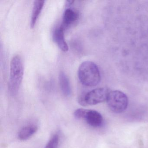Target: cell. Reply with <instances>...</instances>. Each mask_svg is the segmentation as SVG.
Wrapping results in <instances>:
<instances>
[{
  "label": "cell",
  "instance_id": "obj_2",
  "mask_svg": "<svg viewBox=\"0 0 148 148\" xmlns=\"http://www.w3.org/2000/svg\"><path fill=\"white\" fill-rule=\"evenodd\" d=\"M24 65L21 58L18 55L13 57L10 64L9 90L12 96L18 92L24 76Z\"/></svg>",
  "mask_w": 148,
  "mask_h": 148
},
{
  "label": "cell",
  "instance_id": "obj_9",
  "mask_svg": "<svg viewBox=\"0 0 148 148\" xmlns=\"http://www.w3.org/2000/svg\"><path fill=\"white\" fill-rule=\"evenodd\" d=\"M44 4V1H35L34 2L30 22L31 28H33L35 26L37 20L43 9Z\"/></svg>",
  "mask_w": 148,
  "mask_h": 148
},
{
  "label": "cell",
  "instance_id": "obj_1",
  "mask_svg": "<svg viewBox=\"0 0 148 148\" xmlns=\"http://www.w3.org/2000/svg\"><path fill=\"white\" fill-rule=\"evenodd\" d=\"M78 76L82 84L87 86H96L101 80L99 69L92 61H84L79 65Z\"/></svg>",
  "mask_w": 148,
  "mask_h": 148
},
{
  "label": "cell",
  "instance_id": "obj_11",
  "mask_svg": "<svg viewBox=\"0 0 148 148\" xmlns=\"http://www.w3.org/2000/svg\"><path fill=\"white\" fill-rule=\"evenodd\" d=\"M60 137L58 134H55L51 138L44 148H58Z\"/></svg>",
  "mask_w": 148,
  "mask_h": 148
},
{
  "label": "cell",
  "instance_id": "obj_7",
  "mask_svg": "<svg viewBox=\"0 0 148 148\" xmlns=\"http://www.w3.org/2000/svg\"><path fill=\"white\" fill-rule=\"evenodd\" d=\"M53 39L54 42L61 51L64 52L68 51L69 47L65 39L64 30L61 27L54 30L53 33Z\"/></svg>",
  "mask_w": 148,
  "mask_h": 148
},
{
  "label": "cell",
  "instance_id": "obj_8",
  "mask_svg": "<svg viewBox=\"0 0 148 148\" xmlns=\"http://www.w3.org/2000/svg\"><path fill=\"white\" fill-rule=\"evenodd\" d=\"M38 130L36 125L30 124L22 127L18 134V138L21 141H25L31 138Z\"/></svg>",
  "mask_w": 148,
  "mask_h": 148
},
{
  "label": "cell",
  "instance_id": "obj_12",
  "mask_svg": "<svg viewBox=\"0 0 148 148\" xmlns=\"http://www.w3.org/2000/svg\"><path fill=\"white\" fill-rule=\"evenodd\" d=\"M74 1H66V6L69 7L72 5L73 3H74Z\"/></svg>",
  "mask_w": 148,
  "mask_h": 148
},
{
  "label": "cell",
  "instance_id": "obj_4",
  "mask_svg": "<svg viewBox=\"0 0 148 148\" xmlns=\"http://www.w3.org/2000/svg\"><path fill=\"white\" fill-rule=\"evenodd\" d=\"M109 90L106 88H98L90 91L85 95V101L87 105H94L106 101Z\"/></svg>",
  "mask_w": 148,
  "mask_h": 148
},
{
  "label": "cell",
  "instance_id": "obj_3",
  "mask_svg": "<svg viewBox=\"0 0 148 148\" xmlns=\"http://www.w3.org/2000/svg\"><path fill=\"white\" fill-rule=\"evenodd\" d=\"M107 104L111 110L119 113L124 111L128 106L127 96L123 92L114 90L110 92L107 97Z\"/></svg>",
  "mask_w": 148,
  "mask_h": 148
},
{
  "label": "cell",
  "instance_id": "obj_10",
  "mask_svg": "<svg viewBox=\"0 0 148 148\" xmlns=\"http://www.w3.org/2000/svg\"><path fill=\"white\" fill-rule=\"evenodd\" d=\"M59 79L62 93L65 97H69L71 93V88L68 77L64 73L61 72L60 73Z\"/></svg>",
  "mask_w": 148,
  "mask_h": 148
},
{
  "label": "cell",
  "instance_id": "obj_6",
  "mask_svg": "<svg viewBox=\"0 0 148 148\" xmlns=\"http://www.w3.org/2000/svg\"><path fill=\"white\" fill-rule=\"evenodd\" d=\"M78 18L79 14L77 12L71 8H66L63 14L62 24L60 27L65 30L77 21Z\"/></svg>",
  "mask_w": 148,
  "mask_h": 148
},
{
  "label": "cell",
  "instance_id": "obj_5",
  "mask_svg": "<svg viewBox=\"0 0 148 148\" xmlns=\"http://www.w3.org/2000/svg\"><path fill=\"white\" fill-rule=\"evenodd\" d=\"M83 119L92 127H99L103 123V117L98 112L94 110H86Z\"/></svg>",
  "mask_w": 148,
  "mask_h": 148
}]
</instances>
